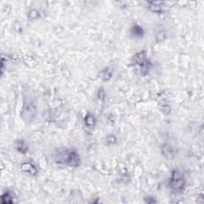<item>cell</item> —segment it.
I'll return each mask as SVG.
<instances>
[{
    "mask_svg": "<svg viewBox=\"0 0 204 204\" xmlns=\"http://www.w3.org/2000/svg\"><path fill=\"white\" fill-rule=\"evenodd\" d=\"M169 186L171 187V190L175 191H181L184 189L185 180L183 178L182 172L179 170H174L171 172Z\"/></svg>",
    "mask_w": 204,
    "mask_h": 204,
    "instance_id": "obj_1",
    "label": "cell"
},
{
    "mask_svg": "<svg viewBox=\"0 0 204 204\" xmlns=\"http://www.w3.org/2000/svg\"><path fill=\"white\" fill-rule=\"evenodd\" d=\"M65 160L66 164L70 167H78L80 165L79 156L75 151H69Z\"/></svg>",
    "mask_w": 204,
    "mask_h": 204,
    "instance_id": "obj_2",
    "label": "cell"
},
{
    "mask_svg": "<svg viewBox=\"0 0 204 204\" xmlns=\"http://www.w3.org/2000/svg\"><path fill=\"white\" fill-rule=\"evenodd\" d=\"M161 152L162 155L167 160H173L175 156V148L171 145L168 144H164L161 148Z\"/></svg>",
    "mask_w": 204,
    "mask_h": 204,
    "instance_id": "obj_3",
    "label": "cell"
},
{
    "mask_svg": "<svg viewBox=\"0 0 204 204\" xmlns=\"http://www.w3.org/2000/svg\"><path fill=\"white\" fill-rule=\"evenodd\" d=\"M22 170L24 171H26L27 173H30L31 175H34L37 174V169L34 165L30 163H25L22 165Z\"/></svg>",
    "mask_w": 204,
    "mask_h": 204,
    "instance_id": "obj_4",
    "label": "cell"
},
{
    "mask_svg": "<svg viewBox=\"0 0 204 204\" xmlns=\"http://www.w3.org/2000/svg\"><path fill=\"white\" fill-rule=\"evenodd\" d=\"M17 149L20 153L22 154H26L28 151V145L24 140H19L17 143Z\"/></svg>",
    "mask_w": 204,
    "mask_h": 204,
    "instance_id": "obj_5",
    "label": "cell"
},
{
    "mask_svg": "<svg viewBox=\"0 0 204 204\" xmlns=\"http://www.w3.org/2000/svg\"><path fill=\"white\" fill-rule=\"evenodd\" d=\"M133 36L137 37V38H141L144 35V30L139 25H135L133 26V30H132Z\"/></svg>",
    "mask_w": 204,
    "mask_h": 204,
    "instance_id": "obj_6",
    "label": "cell"
},
{
    "mask_svg": "<svg viewBox=\"0 0 204 204\" xmlns=\"http://www.w3.org/2000/svg\"><path fill=\"white\" fill-rule=\"evenodd\" d=\"M85 123L88 126H93L95 125V118L92 114H88L85 118Z\"/></svg>",
    "mask_w": 204,
    "mask_h": 204,
    "instance_id": "obj_7",
    "label": "cell"
},
{
    "mask_svg": "<svg viewBox=\"0 0 204 204\" xmlns=\"http://www.w3.org/2000/svg\"><path fill=\"white\" fill-rule=\"evenodd\" d=\"M112 75H113V73H112V71L109 68L104 69L103 71H102V79L104 81H109L111 78Z\"/></svg>",
    "mask_w": 204,
    "mask_h": 204,
    "instance_id": "obj_8",
    "label": "cell"
},
{
    "mask_svg": "<svg viewBox=\"0 0 204 204\" xmlns=\"http://www.w3.org/2000/svg\"><path fill=\"white\" fill-rule=\"evenodd\" d=\"M107 141L109 142V144H115L116 137H113V136H109V137H108Z\"/></svg>",
    "mask_w": 204,
    "mask_h": 204,
    "instance_id": "obj_9",
    "label": "cell"
},
{
    "mask_svg": "<svg viewBox=\"0 0 204 204\" xmlns=\"http://www.w3.org/2000/svg\"><path fill=\"white\" fill-rule=\"evenodd\" d=\"M98 96L101 99H103L104 97H105V92H104L103 89H101L99 91V93H98Z\"/></svg>",
    "mask_w": 204,
    "mask_h": 204,
    "instance_id": "obj_10",
    "label": "cell"
},
{
    "mask_svg": "<svg viewBox=\"0 0 204 204\" xmlns=\"http://www.w3.org/2000/svg\"><path fill=\"white\" fill-rule=\"evenodd\" d=\"M160 38H161L160 40L164 39V38H165V34H164V33H162V32H160V33L159 34L158 37H157V39H160Z\"/></svg>",
    "mask_w": 204,
    "mask_h": 204,
    "instance_id": "obj_11",
    "label": "cell"
}]
</instances>
